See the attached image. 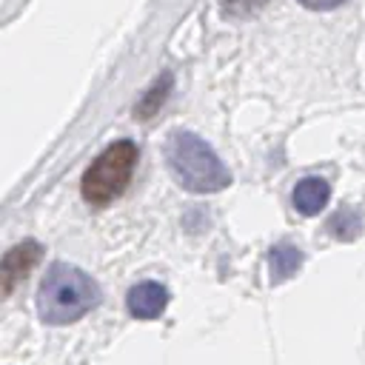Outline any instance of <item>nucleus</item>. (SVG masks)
Listing matches in <instances>:
<instances>
[{"mask_svg":"<svg viewBox=\"0 0 365 365\" xmlns=\"http://www.w3.org/2000/svg\"><path fill=\"white\" fill-rule=\"evenodd\" d=\"M271 0H222V14L225 17H251L257 11H262Z\"/></svg>","mask_w":365,"mask_h":365,"instance_id":"10","label":"nucleus"},{"mask_svg":"<svg viewBox=\"0 0 365 365\" xmlns=\"http://www.w3.org/2000/svg\"><path fill=\"white\" fill-rule=\"evenodd\" d=\"M125 305H128V314L134 319H157L168 305V291H165V285L148 279V282H140L128 291Z\"/></svg>","mask_w":365,"mask_h":365,"instance_id":"5","label":"nucleus"},{"mask_svg":"<svg viewBox=\"0 0 365 365\" xmlns=\"http://www.w3.org/2000/svg\"><path fill=\"white\" fill-rule=\"evenodd\" d=\"M297 3L305 6V9H311V11H331V9L342 6L345 0H297Z\"/></svg>","mask_w":365,"mask_h":365,"instance_id":"11","label":"nucleus"},{"mask_svg":"<svg viewBox=\"0 0 365 365\" xmlns=\"http://www.w3.org/2000/svg\"><path fill=\"white\" fill-rule=\"evenodd\" d=\"M171 86H174V77H171V71H165L163 77H157L151 86H148V91L137 100V106H134V117L137 120H151L160 108H163V103L168 100V94H171Z\"/></svg>","mask_w":365,"mask_h":365,"instance_id":"7","label":"nucleus"},{"mask_svg":"<svg viewBox=\"0 0 365 365\" xmlns=\"http://www.w3.org/2000/svg\"><path fill=\"white\" fill-rule=\"evenodd\" d=\"M137 145L131 140H117L111 143L83 174V182H80V191H83V200L88 205H108L114 202L117 197L125 194L131 177H134V168H137Z\"/></svg>","mask_w":365,"mask_h":365,"instance_id":"3","label":"nucleus"},{"mask_svg":"<svg viewBox=\"0 0 365 365\" xmlns=\"http://www.w3.org/2000/svg\"><path fill=\"white\" fill-rule=\"evenodd\" d=\"M100 302V285L77 265L54 262L37 291V311L48 325H68Z\"/></svg>","mask_w":365,"mask_h":365,"instance_id":"1","label":"nucleus"},{"mask_svg":"<svg viewBox=\"0 0 365 365\" xmlns=\"http://www.w3.org/2000/svg\"><path fill=\"white\" fill-rule=\"evenodd\" d=\"M331 200V185L322 180V177H305L294 185V194H291V202L294 208L302 214V217H314L319 214Z\"/></svg>","mask_w":365,"mask_h":365,"instance_id":"6","label":"nucleus"},{"mask_svg":"<svg viewBox=\"0 0 365 365\" xmlns=\"http://www.w3.org/2000/svg\"><path fill=\"white\" fill-rule=\"evenodd\" d=\"M165 163L174 180L191 194H217L231 185V171L214 148L191 131H174L165 140Z\"/></svg>","mask_w":365,"mask_h":365,"instance_id":"2","label":"nucleus"},{"mask_svg":"<svg viewBox=\"0 0 365 365\" xmlns=\"http://www.w3.org/2000/svg\"><path fill=\"white\" fill-rule=\"evenodd\" d=\"M302 265V251L291 242H279L271 248L268 254V268H271V282H282L291 274H297V268Z\"/></svg>","mask_w":365,"mask_h":365,"instance_id":"8","label":"nucleus"},{"mask_svg":"<svg viewBox=\"0 0 365 365\" xmlns=\"http://www.w3.org/2000/svg\"><path fill=\"white\" fill-rule=\"evenodd\" d=\"M40 257H43V245L34 242V240L17 242L14 248L6 251V257L0 259V299L9 297L34 271V265L40 262Z\"/></svg>","mask_w":365,"mask_h":365,"instance_id":"4","label":"nucleus"},{"mask_svg":"<svg viewBox=\"0 0 365 365\" xmlns=\"http://www.w3.org/2000/svg\"><path fill=\"white\" fill-rule=\"evenodd\" d=\"M359 214L356 211H339V214H334V220L328 222V228H331V234L334 237H339V240H354L356 237V231H359Z\"/></svg>","mask_w":365,"mask_h":365,"instance_id":"9","label":"nucleus"}]
</instances>
